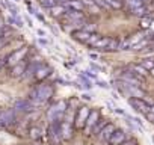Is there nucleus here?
Segmentation results:
<instances>
[{
	"instance_id": "1",
	"label": "nucleus",
	"mask_w": 154,
	"mask_h": 145,
	"mask_svg": "<svg viewBox=\"0 0 154 145\" xmlns=\"http://www.w3.org/2000/svg\"><path fill=\"white\" fill-rule=\"evenodd\" d=\"M51 97H53V88H51L50 85H45V83L36 85V86L30 91V94H29V100H30L35 106L44 104V103L48 101Z\"/></svg>"
},
{
	"instance_id": "2",
	"label": "nucleus",
	"mask_w": 154,
	"mask_h": 145,
	"mask_svg": "<svg viewBox=\"0 0 154 145\" xmlns=\"http://www.w3.org/2000/svg\"><path fill=\"white\" fill-rule=\"evenodd\" d=\"M15 109H6V110H0V122L3 127L12 125L17 122V115H15Z\"/></svg>"
},
{
	"instance_id": "3",
	"label": "nucleus",
	"mask_w": 154,
	"mask_h": 145,
	"mask_svg": "<svg viewBox=\"0 0 154 145\" xmlns=\"http://www.w3.org/2000/svg\"><path fill=\"white\" fill-rule=\"evenodd\" d=\"M128 104H130L134 110L142 112V113H145V115L151 112V106H149V104H146L142 98H137V97H130V98H128Z\"/></svg>"
},
{
	"instance_id": "4",
	"label": "nucleus",
	"mask_w": 154,
	"mask_h": 145,
	"mask_svg": "<svg viewBox=\"0 0 154 145\" xmlns=\"http://www.w3.org/2000/svg\"><path fill=\"white\" fill-rule=\"evenodd\" d=\"M27 54V47H23V48H20V50H15L14 53H11L8 57H6V65H17L20 60H23V57Z\"/></svg>"
},
{
	"instance_id": "5",
	"label": "nucleus",
	"mask_w": 154,
	"mask_h": 145,
	"mask_svg": "<svg viewBox=\"0 0 154 145\" xmlns=\"http://www.w3.org/2000/svg\"><path fill=\"white\" fill-rule=\"evenodd\" d=\"M14 109L17 112H23V113H29V112H33L36 109V106L30 101V100H17L15 104H14Z\"/></svg>"
},
{
	"instance_id": "6",
	"label": "nucleus",
	"mask_w": 154,
	"mask_h": 145,
	"mask_svg": "<svg viewBox=\"0 0 154 145\" xmlns=\"http://www.w3.org/2000/svg\"><path fill=\"white\" fill-rule=\"evenodd\" d=\"M121 80H124V82H127V83H130V85H134V86H140V85H142V76L136 74L134 71H131V72H124V74L121 76Z\"/></svg>"
},
{
	"instance_id": "7",
	"label": "nucleus",
	"mask_w": 154,
	"mask_h": 145,
	"mask_svg": "<svg viewBox=\"0 0 154 145\" xmlns=\"http://www.w3.org/2000/svg\"><path fill=\"white\" fill-rule=\"evenodd\" d=\"M89 113H91V109L89 107H86V106L80 107V110L77 112V116H75V125L77 127H83L86 124V119H88Z\"/></svg>"
},
{
	"instance_id": "8",
	"label": "nucleus",
	"mask_w": 154,
	"mask_h": 145,
	"mask_svg": "<svg viewBox=\"0 0 154 145\" xmlns=\"http://www.w3.org/2000/svg\"><path fill=\"white\" fill-rule=\"evenodd\" d=\"M98 121H100V112L98 110H91V113H89V116L86 119V124H85V131L88 133L91 128H94Z\"/></svg>"
},
{
	"instance_id": "9",
	"label": "nucleus",
	"mask_w": 154,
	"mask_h": 145,
	"mask_svg": "<svg viewBox=\"0 0 154 145\" xmlns=\"http://www.w3.org/2000/svg\"><path fill=\"white\" fill-rule=\"evenodd\" d=\"M125 139H127V136H125V133L122 130H115L113 134H112V137L107 142L110 145H121L122 142H125Z\"/></svg>"
},
{
	"instance_id": "10",
	"label": "nucleus",
	"mask_w": 154,
	"mask_h": 145,
	"mask_svg": "<svg viewBox=\"0 0 154 145\" xmlns=\"http://www.w3.org/2000/svg\"><path fill=\"white\" fill-rule=\"evenodd\" d=\"M50 72H51V69H50L45 63H41V65L36 68V71H35V77H36L38 80H44L45 77L50 76Z\"/></svg>"
},
{
	"instance_id": "11",
	"label": "nucleus",
	"mask_w": 154,
	"mask_h": 145,
	"mask_svg": "<svg viewBox=\"0 0 154 145\" xmlns=\"http://www.w3.org/2000/svg\"><path fill=\"white\" fill-rule=\"evenodd\" d=\"M91 32H88V30H85V29H82V30H77V32H74L72 33V38L74 39H77V41H80V42H88L89 41V38H91Z\"/></svg>"
},
{
	"instance_id": "12",
	"label": "nucleus",
	"mask_w": 154,
	"mask_h": 145,
	"mask_svg": "<svg viewBox=\"0 0 154 145\" xmlns=\"http://www.w3.org/2000/svg\"><path fill=\"white\" fill-rule=\"evenodd\" d=\"M110 39L112 38H107V36H101L97 42H94L91 47L94 48V50H107V47H109V42H110Z\"/></svg>"
},
{
	"instance_id": "13",
	"label": "nucleus",
	"mask_w": 154,
	"mask_h": 145,
	"mask_svg": "<svg viewBox=\"0 0 154 145\" xmlns=\"http://www.w3.org/2000/svg\"><path fill=\"white\" fill-rule=\"evenodd\" d=\"M116 128H115V125L113 124H106V127L101 130V133H100V137L101 139H104V140H109L110 137H112V134H113V131H115Z\"/></svg>"
},
{
	"instance_id": "14",
	"label": "nucleus",
	"mask_w": 154,
	"mask_h": 145,
	"mask_svg": "<svg viewBox=\"0 0 154 145\" xmlns=\"http://www.w3.org/2000/svg\"><path fill=\"white\" fill-rule=\"evenodd\" d=\"M72 136V128H71V124L66 121V122H62L60 124V137L63 139H69Z\"/></svg>"
},
{
	"instance_id": "15",
	"label": "nucleus",
	"mask_w": 154,
	"mask_h": 145,
	"mask_svg": "<svg viewBox=\"0 0 154 145\" xmlns=\"http://www.w3.org/2000/svg\"><path fill=\"white\" fill-rule=\"evenodd\" d=\"M65 6L69 8V9H72V11H79V12H82L83 8H85V5H83L82 0H69Z\"/></svg>"
},
{
	"instance_id": "16",
	"label": "nucleus",
	"mask_w": 154,
	"mask_h": 145,
	"mask_svg": "<svg viewBox=\"0 0 154 145\" xmlns=\"http://www.w3.org/2000/svg\"><path fill=\"white\" fill-rule=\"evenodd\" d=\"M24 72H26L24 63H17V65L12 66L11 76H12V77H21V76H24Z\"/></svg>"
},
{
	"instance_id": "17",
	"label": "nucleus",
	"mask_w": 154,
	"mask_h": 145,
	"mask_svg": "<svg viewBox=\"0 0 154 145\" xmlns=\"http://www.w3.org/2000/svg\"><path fill=\"white\" fill-rule=\"evenodd\" d=\"M48 12L51 17H59L65 12V5H54V6L48 8Z\"/></svg>"
},
{
	"instance_id": "18",
	"label": "nucleus",
	"mask_w": 154,
	"mask_h": 145,
	"mask_svg": "<svg viewBox=\"0 0 154 145\" xmlns=\"http://www.w3.org/2000/svg\"><path fill=\"white\" fill-rule=\"evenodd\" d=\"M116 50H121V41L116 39V38H112L110 42H109L107 51H116Z\"/></svg>"
},
{
	"instance_id": "19",
	"label": "nucleus",
	"mask_w": 154,
	"mask_h": 145,
	"mask_svg": "<svg viewBox=\"0 0 154 145\" xmlns=\"http://www.w3.org/2000/svg\"><path fill=\"white\" fill-rule=\"evenodd\" d=\"M131 71H134L136 74H139V76H142V77L148 74V69H146L143 65H133V66H131Z\"/></svg>"
},
{
	"instance_id": "20",
	"label": "nucleus",
	"mask_w": 154,
	"mask_h": 145,
	"mask_svg": "<svg viewBox=\"0 0 154 145\" xmlns=\"http://www.w3.org/2000/svg\"><path fill=\"white\" fill-rule=\"evenodd\" d=\"M151 24H152V17H149L148 14L140 18V27L142 29H148V27H151Z\"/></svg>"
},
{
	"instance_id": "21",
	"label": "nucleus",
	"mask_w": 154,
	"mask_h": 145,
	"mask_svg": "<svg viewBox=\"0 0 154 145\" xmlns=\"http://www.w3.org/2000/svg\"><path fill=\"white\" fill-rule=\"evenodd\" d=\"M106 124H107V121H104V119H100V121L95 124V127L92 128V134H100V133H101V130L106 127Z\"/></svg>"
},
{
	"instance_id": "22",
	"label": "nucleus",
	"mask_w": 154,
	"mask_h": 145,
	"mask_svg": "<svg viewBox=\"0 0 154 145\" xmlns=\"http://www.w3.org/2000/svg\"><path fill=\"white\" fill-rule=\"evenodd\" d=\"M106 2H107V5L112 8V9H122L124 8V3L121 2V0H106Z\"/></svg>"
},
{
	"instance_id": "23",
	"label": "nucleus",
	"mask_w": 154,
	"mask_h": 145,
	"mask_svg": "<svg viewBox=\"0 0 154 145\" xmlns=\"http://www.w3.org/2000/svg\"><path fill=\"white\" fill-rule=\"evenodd\" d=\"M127 5H128V8L133 11V9H136V8L143 6V2H142V0H127Z\"/></svg>"
},
{
	"instance_id": "24",
	"label": "nucleus",
	"mask_w": 154,
	"mask_h": 145,
	"mask_svg": "<svg viewBox=\"0 0 154 145\" xmlns=\"http://www.w3.org/2000/svg\"><path fill=\"white\" fill-rule=\"evenodd\" d=\"M131 12H133V15H137V17H140V18H142V17H145V15H146V8H145V6H140V8L133 9Z\"/></svg>"
},
{
	"instance_id": "25",
	"label": "nucleus",
	"mask_w": 154,
	"mask_h": 145,
	"mask_svg": "<svg viewBox=\"0 0 154 145\" xmlns=\"http://www.w3.org/2000/svg\"><path fill=\"white\" fill-rule=\"evenodd\" d=\"M140 65H143L148 71H151V69L154 68V60H152V59H143V60L140 62Z\"/></svg>"
},
{
	"instance_id": "26",
	"label": "nucleus",
	"mask_w": 154,
	"mask_h": 145,
	"mask_svg": "<svg viewBox=\"0 0 154 145\" xmlns=\"http://www.w3.org/2000/svg\"><path fill=\"white\" fill-rule=\"evenodd\" d=\"M79 77H80V80L83 82V86H85V88H92V82H91L89 77H86L85 74H80Z\"/></svg>"
},
{
	"instance_id": "27",
	"label": "nucleus",
	"mask_w": 154,
	"mask_h": 145,
	"mask_svg": "<svg viewBox=\"0 0 154 145\" xmlns=\"http://www.w3.org/2000/svg\"><path fill=\"white\" fill-rule=\"evenodd\" d=\"M94 2L101 8V9H106V11H109V9H112L109 5H107V2H106V0H94Z\"/></svg>"
},
{
	"instance_id": "28",
	"label": "nucleus",
	"mask_w": 154,
	"mask_h": 145,
	"mask_svg": "<svg viewBox=\"0 0 154 145\" xmlns=\"http://www.w3.org/2000/svg\"><path fill=\"white\" fill-rule=\"evenodd\" d=\"M39 3H41L42 6H45V8H51V6L57 5L56 0H39Z\"/></svg>"
},
{
	"instance_id": "29",
	"label": "nucleus",
	"mask_w": 154,
	"mask_h": 145,
	"mask_svg": "<svg viewBox=\"0 0 154 145\" xmlns=\"http://www.w3.org/2000/svg\"><path fill=\"white\" fill-rule=\"evenodd\" d=\"M83 74H85L86 77H89L91 80H97V74H95L94 71H89V69H88V71H83Z\"/></svg>"
},
{
	"instance_id": "30",
	"label": "nucleus",
	"mask_w": 154,
	"mask_h": 145,
	"mask_svg": "<svg viewBox=\"0 0 154 145\" xmlns=\"http://www.w3.org/2000/svg\"><path fill=\"white\" fill-rule=\"evenodd\" d=\"M83 29H85V30H88V32H95V30H97V26L91 23V24H88V26H85Z\"/></svg>"
},
{
	"instance_id": "31",
	"label": "nucleus",
	"mask_w": 154,
	"mask_h": 145,
	"mask_svg": "<svg viewBox=\"0 0 154 145\" xmlns=\"http://www.w3.org/2000/svg\"><path fill=\"white\" fill-rule=\"evenodd\" d=\"M91 68L95 69V71H103V72H104V68L100 66V65H97V63H94V62H91Z\"/></svg>"
},
{
	"instance_id": "32",
	"label": "nucleus",
	"mask_w": 154,
	"mask_h": 145,
	"mask_svg": "<svg viewBox=\"0 0 154 145\" xmlns=\"http://www.w3.org/2000/svg\"><path fill=\"white\" fill-rule=\"evenodd\" d=\"M30 133H32V137H39V130L38 128H30Z\"/></svg>"
},
{
	"instance_id": "33",
	"label": "nucleus",
	"mask_w": 154,
	"mask_h": 145,
	"mask_svg": "<svg viewBox=\"0 0 154 145\" xmlns=\"http://www.w3.org/2000/svg\"><path fill=\"white\" fill-rule=\"evenodd\" d=\"M97 85H98L100 88H106V89L109 88V85H107L106 82H100V80H97Z\"/></svg>"
},
{
	"instance_id": "34",
	"label": "nucleus",
	"mask_w": 154,
	"mask_h": 145,
	"mask_svg": "<svg viewBox=\"0 0 154 145\" xmlns=\"http://www.w3.org/2000/svg\"><path fill=\"white\" fill-rule=\"evenodd\" d=\"M146 118H148V121H151V122L154 124V112H149V113H146Z\"/></svg>"
},
{
	"instance_id": "35",
	"label": "nucleus",
	"mask_w": 154,
	"mask_h": 145,
	"mask_svg": "<svg viewBox=\"0 0 154 145\" xmlns=\"http://www.w3.org/2000/svg\"><path fill=\"white\" fill-rule=\"evenodd\" d=\"M38 42H39L41 45H48V41H47V39H44V38H39V39H38Z\"/></svg>"
},
{
	"instance_id": "36",
	"label": "nucleus",
	"mask_w": 154,
	"mask_h": 145,
	"mask_svg": "<svg viewBox=\"0 0 154 145\" xmlns=\"http://www.w3.org/2000/svg\"><path fill=\"white\" fill-rule=\"evenodd\" d=\"M121 145H137V143H136V140H125V142H122Z\"/></svg>"
},
{
	"instance_id": "37",
	"label": "nucleus",
	"mask_w": 154,
	"mask_h": 145,
	"mask_svg": "<svg viewBox=\"0 0 154 145\" xmlns=\"http://www.w3.org/2000/svg\"><path fill=\"white\" fill-rule=\"evenodd\" d=\"M68 2H69V0H56V3H57V5H66Z\"/></svg>"
},
{
	"instance_id": "38",
	"label": "nucleus",
	"mask_w": 154,
	"mask_h": 145,
	"mask_svg": "<svg viewBox=\"0 0 154 145\" xmlns=\"http://www.w3.org/2000/svg\"><path fill=\"white\" fill-rule=\"evenodd\" d=\"M3 27H5V21H3V18H2V17H0V30H2Z\"/></svg>"
},
{
	"instance_id": "39",
	"label": "nucleus",
	"mask_w": 154,
	"mask_h": 145,
	"mask_svg": "<svg viewBox=\"0 0 154 145\" xmlns=\"http://www.w3.org/2000/svg\"><path fill=\"white\" fill-rule=\"evenodd\" d=\"M38 35H39V36H42V38H44V36H45V32H44V30H41V29H39V30H38Z\"/></svg>"
},
{
	"instance_id": "40",
	"label": "nucleus",
	"mask_w": 154,
	"mask_h": 145,
	"mask_svg": "<svg viewBox=\"0 0 154 145\" xmlns=\"http://www.w3.org/2000/svg\"><path fill=\"white\" fill-rule=\"evenodd\" d=\"M82 97H83V100H91V98H92V97H91V95H88V94H83Z\"/></svg>"
},
{
	"instance_id": "41",
	"label": "nucleus",
	"mask_w": 154,
	"mask_h": 145,
	"mask_svg": "<svg viewBox=\"0 0 154 145\" xmlns=\"http://www.w3.org/2000/svg\"><path fill=\"white\" fill-rule=\"evenodd\" d=\"M89 56H91L92 59H97V54H95V53H89Z\"/></svg>"
},
{
	"instance_id": "42",
	"label": "nucleus",
	"mask_w": 154,
	"mask_h": 145,
	"mask_svg": "<svg viewBox=\"0 0 154 145\" xmlns=\"http://www.w3.org/2000/svg\"><path fill=\"white\" fill-rule=\"evenodd\" d=\"M3 44H5V41H3V39H0V48L3 47Z\"/></svg>"
},
{
	"instance_id": "43",
	"label": "nucleus",
	"mask_w": 154,
	"mask_h": 145,
	"mask_svg": "<svg viewBox=\"0 0 154 145\" xmlns=\"http://www.w3.org/2000/svg\"><path fill=\"white\" fill-rule=\"evenodd\" d=\"M149 72H151V76H154V68H152V69H151Z\"/></svg>"
},
{
	"instance_id": "44",
	"label": "nucleus",
	"mask_w": 154,
	"mask_h": 145,
	"mask_svg": "<svg viewBox=\"0 0 154 145\" xmlns=\"http://www.w3.org/2000/svg\"><path fill=\"white\" fill-rule=\"evenodd\" d=\"M151 112H154V104H152V106H151Z\"/></svg>"
},
{
	"instance_id": "45",
	"label": "nucleus",
	"mask_w": 154,
	"mask_h": 145,
	"mask_svg": "<svg viewBox=\"0 0 154 145\" xmlns=\"http://www.w3.org/2000/svg\"><path fill=\"white\" fill-rule=\"evenodd\" d=\"M2 66H3V63H2V62H0V69H2Z\"/></svg>"
},
{
	"instance_id": "46",
	"label": "nucleus",
	"mask_w": 154,
	"mask_h": 145,
	"mask_svg": "<svg viewBox=\"0 0 154 145\" xmlns=\"http://www.w3.org/2000/svg\"><path fill=\"white\" fill-rule=\"evenodd\" d=\"M2 33H3V32H2V30H0V36H2Z\"/></svg>"
},
{
	"instance_id": "47",
	"label": "nucleus",
	"mask_w": 154,
	"mask_h": 145,
	"mask_svg": "<svg viewBox=\"0 0 154 145\" xmlns=\"http://www.w3.org/2000/svg\"><path fill=\"white\" fill-rule=\"evenodd\" d=\"M14 2H18V0H14Z\"/></svg>"
}]
</instances>
